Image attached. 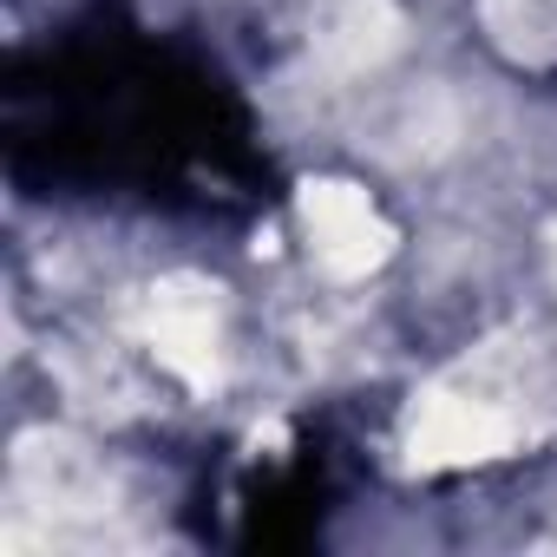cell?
<instances>
[{"label": "cell", "mask_w": 557, "mask_h": 557, "mask_svg": "<svg viewBox=\"0 0 557 557\" xmlns=\"http://www.w3.org/2000/svg\"><path fill=\"white\" fill-rule=\"evenodd\" d=\"M138 335L151 342V355L184 387L203 394L216 381V289L203 275H171V283H158L138 309Z\"/></svg>", "instance_id": "cell-1"}, {"label": "cell", "mask_w": 557, "mask_h": 557, "mask_svg": "<svg viewBox=\"0 0 557 557\" xmlns=\"http://www.w3.org/2000/svg\"><path fill=\"white\" fill-rule=\"evenodd\" d=\"M524 440V426L472 394H426L407 420V459L413 466H472V459H498Z\"/></svg>", "instance_id": "cell-2"}, {"label": "cell", "mask_w": 557, "mask_h": 557, "mask_svg": "<svg viewBox=\"0 0 557 557\" xmlns=\"http://www.w3.org/2000/svg\"><path fill=\"white\" fill-rule=\"evenodd\" d=\"M302 223H309V243H315V256H322L329 275H368L394 249L387 216L368 203V190H355L342 177L302 184Z\"/></svg>", "instance_id": "cell-3"}, {"label": "cell", "mask_w": 557, "mask_h": 557, "mask_svg": "<svg viewBox=\"0 0 557 557\" xmlns=\"http://www.w3.org/2000/svg\"><path fill=\"white\" fill-rule=\"evenodd\" d=\"M394 40H400V21H394L387 0H348L342 21L329 27V60H335V66H348V73H361V66L387 60V53H394Z\"/></svg>", "instance_id": "cell-4"}]
</instances>
